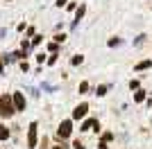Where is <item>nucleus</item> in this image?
Here are the masks:
<instances>
[{
    "label": "nucleus",
    "mask_w": 152,
    "mask_h": 149,
    "mask_svg": "<svg viewBox=\"0 0 152 149\" xmlns=\"http://www.w3.org/2000/svg\"><path fill=\"white\" fill-rule=\"evenodd\" d=\"M0 115H5V118L14 115V104H12V97H9V95H2V97H0Z\"/></svg>",
    "instance_id": "obj_1"
},
{
    "label": "nucleus",
    "mask_w": 152,
    "mask_h": 149,
    "mask_svg": "<svg viewBox=\"0 0 152 149\" xmlns=\"http://www.w3.org/2000/svg\"><path fill=\"white\" fill-rule=\"evenodd\" d=\"M37 129H39L37 122H32L30 124V133H27V147H30V149L37 147Z\"/></svg>",
    "instance_id": "obj_2"
},
{
    "label": "nucleus",
    "mask_w": 152,
    "mask_h": 149,
    "mask_svg": "<svg viewBox=\"0 0 152 149\" xmlns=\"http://www.w3.org/2000/svg\"><path fill=\"white\" fill-rule=\"evenodd\" d=\"M12 104H14V111H23V108H25V97L20 93H14L12 95Z\"/></svg>",
    "instance_id": "obj_3"
},
{
    "label": "nucleus",
    "mask_w": 152,
    "mask_h": 149,
    "mask_svg": "<svg viewBox=\"0 0 152 149\" xmlns=\"http://www.w3.org/2000/svg\"><path fill=\"white\" fill-rule=\"evenodd\" d=\"M70 131H73V124H70V120H64L61 124H59V136L61 138H68Z\"/></svg>",
    "instance_id": "obj_4"
},
{
    "label": "nucleus",
    "mask_w": 152,
    "mask_h": 149,
    "mask_svg": "<svg viewBox=\"0 0 152 149\" xmlns=\"http://www.w3.org/2000/svg\"><path fill=\"white\" fill-rule=\"evenodd\" d=\"M86 111H89V106H86V104H80L75 111H73V120H82L84 115H86Z\"/></svg>",
    "instance_id": "obj_5"
},
{
    "label": "nucleus",
    "mask_w": 152,
    "mask_h": 149,
    "mask_svg": "<svg viewBox=\"0 0 152 149\" xmlns=\"http://www.w3.org/2000/svg\"><path fill=\"white\" fill-rule=\"evenodd\" d=\"M98 129V120H86V122L82 124V131H91V129Z\"/></svg>",
    "instance_id": "obj_6"
},
{
    "label": "nucleus",
    "mask_w": 152,
    "mask_h": 149,
    "mask_svg": "<svg viewBox=\"0 0 152 149\" xmlns=\"http://www.w3.org/2000/svg\"><path fill=\"white\" fill-rule=\"evenodd\" d=\"M148 68H152V61H141V63H136V70H148Z\"/></svg>",
    "instance_id": "obj_7"
},
{
    "label": "nucleus",
    "mask_w": 152,
    "mask_h": 149,
    "mask_svg": "<svg viewBox=\"0 0 152 149\" xmlns=\"http://www.w3.org/2000/svg\"><path fill=\"white\" fill-rule=\"evenodd\" d=\"M7 138H9V129L0 124V140H7Z\"/></svg>",
    "instance_id": "obj_8"
},
{
    "label": "nucleus",
    "mask_w": 152,
    "mask_h": 149,
    "mask_svg": "<svg viewBox=\"0 0 152 149\" xmlns=\"http://www.w3.org/2000/svg\"><path fill=\"white\" fill-rule=\"evenodd\" d=\"M84 12H86V7H80V9H77V14H75V25H77V20H80V18H82V16H84Z\"/></svg>",
    "instance_id": "obj_9"
},
{
    "label": "nucleus",
    "mask_w": 152,
    "mask_h": 149,
    "mask_svg": "<svg viewBox=\"0 0 152 149\" xmlns=\"http://www.w3.org/2000/svg\"><path fill=\"white\" fill-rule=\"evenodd\" d=\"M82 61H84V56H80V54L70 59V63H73V66H80V63H82Z\"/></svg>",
    "instance_id": "obj_10"
},
{
    "label": "nucleus",
    "mask_w": 152,
    "mask_h": 149,
    "mask_svg": "<svg viewBox=\"0 0 152 149\" xmlns=\"http://www.w3.org/2000/svg\"><path fill=\"white\" fill-rule=\"evenodd\" d=\"M134 99H136V102H143V99H145V93H143V90H139V93L134 95Z\"/></svg>",
    "instance_id": "obj_11"
},
{
    "label": "nucleus",
    "mask_w": 152,
    "mask_h": 149,
    "mask_svg": "<svg viewBox=\"0 0 152 149\" xmlns=\"http://www.w3.org/2000/svg\"><path fill=\"white\" fill-rule=\"evenodd\" d=\"M86 90H89V84H86V81H82V84H80V93H86Z\"/></svg>",
    "instance_id": "obj_12"
},
{
    "label": "nucleus",
    "mask_w": 152,
    "mask_h": 149,
    "mask_svg": "<svg viewBox=\"0 0 152 149\" xmlns=\"http://www.w3.org/2000/svg\"><path fill=\"white\" fill-rule=\"evenodd\" d=\"M109 140H111V133H104V136H102V145L109 142Z\"/></svg>",
    "instance_id": "obj_13"
},
{
    "label": "nucleus",
    "mask_w": 152,
    "mask_h": 149,
    "mask_svg": "<svg viewBox=\"0 0 152 149\" xmlns=\"http://www.w3.org/2000/svg\"><path fill=\"white\" fill-rule=\"evenodd\" d=\"M98 95H107V86H100V88H98Z\"/></svg>",
    "instance_id": "obj_14"
},
{
    "label": "nucleus",
    "mask_w": 152,
    "mask_h": 149,
    "mask_svg": "<svg viewBox=\"0 0 152 149\" xmlns=\"http://www.w3.org/2000/svg\"><path fill=\"white\" fill-rule=\"evenodd\" d=\"M73 147H75V149H84V145H82V142H75Z\"/></svg>",
    "instance_id": "obj_15"
},
{
    "label": "nucleus",
    "mask_w": 152,
    "mask_h": 149,
    "mask_svg": "<svg viewBox=\"0 0 152 149\" xmlns=\"http://www.w3.org/2000/svg\"><path fill=\"white\" fill-rule=\"evenodd\" d=\"M2 70H5V66H2V59H0V72H2Z\"/></svg>",
    "instance_id": "obj_16"
},
{
    "label": "nucleus",
    "mask_w": 152,
    "mask_h": 149,
    "mask_svg": "<svg viewBox=\"0 0 152 149\" xmlns=\"http://www.w3.org/2000/svg\"><path fill=\"white\" fill-rule=\"evenodd\" d=\"M57 5H66V0H57Z\"/></svg>",
    "instance_id": "obj_17"
},
{
    "label": "nucleus",
    "mask_w": 152,
    "mask_h": 149,
    "mask_svg": "<svg viewBox=\"0 0 152 149\" xmlns=\"http://www.w3.org/2000/svg\"><path fill=\"white\" fill-rule=\"evenodd\" d=\"M55 149H64V147H55Z\"/></svg>",
    "instance_id": "obj_18"
}]
</instances>
